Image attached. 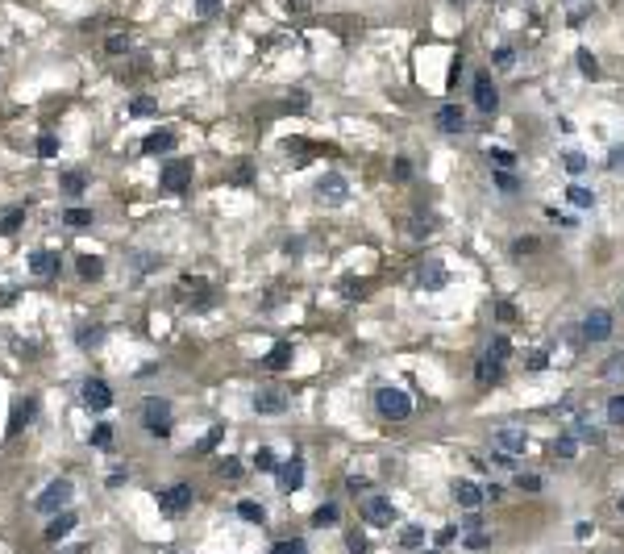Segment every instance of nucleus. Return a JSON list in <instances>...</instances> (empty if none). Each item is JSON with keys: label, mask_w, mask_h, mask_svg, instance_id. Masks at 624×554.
Returning <instances> with one entry per match:
<instances>
[{"label": "nucleus", "mask_w": 624, "mask_h": 554, "mask_svg": "<svg viewBox=\"0 0 624 554\" xmlns=\"http://www.w3.org/2000/svg\"><path fill=\"white\" fill-rule=\"evenodd\" d=\"M171 146H175V134H171V129H154V134H146V142H142L146 155H167Z\"/></svg>", "instance_id": "obj_18"}, {"label": "nucleus", "mask_w": 624, "mask_h": 554, "mask_svg": "<svg viewBox=\"0 0 624 554\" xmlns=\"http://www.w3.org/2000/svg\"><path fill=\"white\" fill-rule=\"evenodd\" d=\"M217 5H221V0H196V13H200V17H213Z\"/></svg>", "instance_id": "obj_49"}, {"label": "nucleus", "mask_w": 624, "mask_h": 554, "mask_svg": "<svg viewBox=\"0 0 624 554\" xmlns=\"http://www.w3.org/2000/svg\"><path fill=\"white\" fill-rule=\"evenodd\" d=\"M237 517H246V521H254V525H263V505H254V500H242V505H237Z\"/></svg>", "instance_id": "obj_27"}, {"label": "nucleus", "mask_w": 624, "mask_h": 554, "mask_svg": "<svg viewBox=\"0 0 624 554\" xmlns=\"http://www.w3.org/2000/svg\"><path fill=\"white\" fill-rule=\"evenodd\" d=\"M516 488L525 492V496H537V492H541V475H520V479H516Z\"/></svg>", "instance_id": "obj_37"}, {"label": "nucleus", "mask_w": 624, "mask_h": 554, "mask_svg": "<svg viewBox=\"0 0 624 554\" xmlns=\"http://www.w3.org/2000/svg\"><path fill=\"white\" fill-rule=\"evenodd\" d=\"M350 550H354V554H367V538H362V533H350Z\"/></svg>", "instance_id": "obj_51"}, {"label": "nucleus", "mask_w": 624, "mask_h": 554, "mask_svg": "<svg viewBox=\"0 0 624 554\" xmlns=\"http://www.w3.org/2000/svg\"><path fill=\"white\" fill-rule=\"evenodd\" d=\"M271 554H308V546H304L300 538H291V542H275Z\"/></svg>", "instance_id": "obj_31"}, {"label": "nucleus", "mask_w": 624, "mask_h": 554, "mask_svg": "<svg viewBox=\"0 0 624 554\" xmlns=\"http://www.w3.org/2000/svg\"><path fill=\"white\" fill-rule=\"evenodd\" d=\"M454 500H458L462 509H471V513H475L487 496H483V488H479L475 479H458V483H454Z\"/></svg>", "instance_id": "obj_10"}, {"label": "nucleus", "mask_w": 624, "mask_h": 554, "mask_svg": "<svg viewBox=\"0 0 624 554\" xmlns=\"http://www.w3.org/2000/svg\"><path fill=\"white\" fill-rule=\"evenodd\" d=\"M620 513H624V500H620Z\"/></svg>", "instance_id": "obj_57"}, {"label": "nucleus", "mask_w": 624, "mask_h": 554, "mask_svg": "<svg viewBox=\"0 0 624 554\" xmlns=\"http://www.w3.org/2000/svg\"><path fill=\"white\" fill-rule=\"evenodd\" d=\"M317 196H321V200H329V205H341V200L350 196V188H346V179H341V175H325V179H321V188H317Z\"/></svg>", "instance_id": "obj_17"}, {"label": "nucleus", "mask_w": 624, "mask_h": 554, "mask_svg": "<svg viewBox=\"0 0 624 554\" xmlns=\"http://www.w3.org/2000/svg\"><path fill=\"white\" fill-rule=\"evenodd\" d=\"M55 150H59L55 134H42V138H38V155H42V159H50V155H55Z\"/></svg>", "instance_id": "obj_40"}, {"label": "nucleus", "mask_w": 624, "mask_h": 554, "mask_svg": "<svg viewBox=\"0 0 624 554\" xmlns=\"http://www.w3.org/2000/svg\"><path fill=\"white\" fill-rule=\"evenodd\" d=\"M92 442H96V446H109V442H113V429H109V425H100V429L92 433Z\"/></svg>", "instance_id": "obj_50"}, {"label": "nucleus", "mask_w": 624, "mask_h": 554, "mask_svg": "<svg viewBox=\"0 0 624 554\" xmlns=\"http://www.w3.org/2000/svg\"><path fill=\"white\" fill-rule=\"evenodd\" d=\"M287 409V392L283 388H267L254 396V413H283Z\"/></svg>", "instance_id": "obj_13"}, {"label": "nucleus", "mask_w": 624, "mask_h": 554, "mask_svg": "<svg viewBox=\"0 0 624 554\" xmlns=\"http://www.w3.org/2000/svg\"><path fill=\"white\" fill-rule=\"evenodd\" d=\"M254 467H258V471H275V455H271L267 446H263V450L254 455Z\"/></svg>", "instance_id": "obj_41"}, {"label": "nucleus", "mask_w": 624, "mask_h": 554, "mask_svg": "<svg viewBox=\"0 0 624 554\" xmlns=\"http://www.w3.org/2000/svg\"><path fill=\"white\" fill-rule=\"evenodd\" d=\"M608 167H612V171H624V146H612V150H608Z\"/></svg>", "instance_id": "obj_46"}, {"label": "nucleus", "mask_w": 624, "mask_h": 554, "mask_svg": "<svg viewBox=\"0 0 624 554\" xmlns=\"http://www.w3.org/2000/svg\"><path fill=\"white\" fill-rule=\"evenodd\" d=\"M312 525H317V529H329V525H337V505H321L317 513H312Z\"/></svg>", "instance_id": "obj_25"}, {"label": "nucleus", "mask_w": 624, "mask_h": 554, "mask_svg": "<svg viewBox=\"0 0 624 554\" xmlns=\"http://www.w3.org/2000/svg\"><path fill=\"white\" fill-rule=\"evenodd\" d=\"M495 184H499V192H508V196L516 192V175H512V171H499V175H495Z\"/></svg>", "instance_id": "obj_47"}, {"label": "nucleus", "mask_w": 624, "mask_h": 554, "mask_svg": "<svg viewBox=\"0 0 624 554\" xmlns=\"http://www.w3.org/2000/svg\"><path fill=\"white\" fill-rule=\"evenodd\" d=\"M545 367H549L545 355H529V371H545Z\"/></svg>", "instance_id": "obj_52"}, {"label": "nucleus", "mask_w": 624, "mask_h": 554, "mask_svg": "<svg viewBox=\"0 0 624 554\" xmlns=\"http://www.w3.org/2000/svg\"><path fill=\"white\" fill-rule=\"evenodd\" d=\"M142 425H146V433H154V438H167V433H171V405H167V400H159V396H146V400H142Z\"/></svg>", "instance_id": "obj_1"}, {"label": "nucleus", "mask_w": 624, "mask_h": 554, "mask_svg": "<svg viewBox=\"0 0 624 554\" xmlns=\"http://www.w3.org/2000/svg\"><path fill=\"white\" fill-rule=\"evenodd\" d=\"M71 492H75V488H71L67 479H55V483H50L46 492H38L34 509H38V513H59V509L67 505V500H71Z\"/></svg>", "instance_id": "obj_4"}, {"label": "nucleus", "mask_w": 624, "mask_h": 554, "mask_svg": "<svg viewBox=\"0 0 624 554\" xmlns=\"http://www.w3.org/2000/svg\"><path fill=\"white\" fill-rule=\"evenodd\" d=\"M491 442H495V450H499V455H525V446H529V433L525 429H495L491 433Z\"/></svg>", "instance_id": "obj_5"}, {"label": "nucleus", "mask_w": 624, "mask_h": 554, "mask_svg": "<svg viewBox=\"0 0 624 554\" xmlns=\"http://www.w3.org/2000/svg\"><path fill=\"white\" fill-rule=\"evenodd\" d=\"M300 483H304V459L296 455L291 463L279 467V488H283V492H300Z\"/></svg>", "instance_id": "obj_16"}, {"label": "nucleus", "mask_w": 624, "mask_h": 554, "mask_svg": "<svg viewBox=\"0 0 624 554\" xmlns=\"http://www.w3.org/2000/svg\"><path fill=\"white\" fill-rule=\"evenodd\" d=\"M362 521L375 525V529H387L395 521V505L387 496H362Z\"/></svg>", "instance_id": "obj_3"}, {"label": "nucleus", "mask_w": 624, "mask_h": 554, "mask_svg": "<svg viewBox=\"0 0 624 554\" xmlns=\"http://www.w3.org/2000/svg\"><path fill=\"white\" fill-rule=\"evenodd\" d=\"M291 355H296V350H291V342H279V346L271 350V355H267V371H283V367L291 363Z\"/></svg>", "instance_id": "obj_21"}, {"label": "nucleus", "mask_w": 624, "mask_h": 554, "mask_svg": "<svg viewBox=\"0 0 624 554\" xmlns=\"http://www.w3.org/2000/svg\"><path fill=\"white\" fill-rule=\"evenodd\" d=\"M579 71H583V75H599V63H595L591 50H579Z\"/></svg>", "instance_id": "obj_38"}, {"label": "nucleus", "mask_w": 624, "mask_h": 554, "mask_svg": "<svg viewBox=\"0 0 624 554\" xmlns=\"http://www.w3.org/2000/svg\"><path fill=\"white\" fill-rule=\"evenodd\" d=\"M450 5H458V9H462V5H466V0H450Z\"/></svg>", "instance_id": "obj_55"}, {"label": "nucleus", "mask_w": 624, "mask_h": 554, "mask_svg": "<svg viewBox=\"0 0 624 554\" xmlns=\"http://www.w3.org/2000/svg\"><path fill=\"white\" fill-rule=\"evenodd\" d=\"M67 554H88V550H67Z\"/></svg>", "instance_id": "obj_56"}, {"label": "nucleus", "mask_w": 624, "mask_h": 554, "mask_svg": "<svg viewBox=\"0 0 624 554\" xmlns=\"http://www.w3.org/2000/svg\"><path fill=\"white\" fill-rule=\"evenodd\" d=\"M537 246H541L537 238H520V242L512 246V255H516V259H525V255H533V250H537Z\"/></svg>", "instance_id": "obj_39"}, {"label": "nucleus", "mask_w": 624, "mask_h": 554, "mask_svg": "<svg viewBox=\"0 0 624 554\" xmlns=\"http://www.w3.org/2000/svg\"><path fill=\"white\" fill-rule=\"evenodd\" d=\"M487 155H491V163H495L499 171H512V163H516V155H512V150H504V146H495V150H487Z\"/></svg>", "instance_id": "obj_28"}, {"label": "nucleus", "mask_w": 624, "mask_h": 554, "mask_svg": "<svg viewBox=\"0 0 624 554\" xmlns=\"http://www.w3.org/2000/svg\"><path fill=\"white\" fill-rule=\"evenodd\" d=\"M475 379L483 383V388H491V383H499L504 379V363H495V359H479V367H475Z\"/></svg>", "instance_id": "obj_19"}, {"label": "nucleus", "mask_w": 624, "mask_h": 554, "mask_svg": "<svg viewBox=\"0 0 624 554\" xmlns=\"http://www.w3.org/2000/svg\"><path fill=\"white\" fill-rule=\"evenodd\" d=\"M217 438H221V429H213V433H208V438L200 442V450H213V446H217Z\"/></svg>", "instance_id": "obj_54"}, {"label": "nucleus", "mask_w": 624, "mask_h": 554, "mask_svg": "<svg viewBox=\"0 0 624 554\" xmlns=\"http://www.w3.org/2000/svg\"><path fill=\"white\" fill-rule=\"evenodd\" d=\"M445 279H450V275H445V267H441L437 259H425V267L416 271V284H421L425 292H437V288H445Z\"/></svg>", "instance_id": "obj_12"}, {"label": "nucleus", "mask_w": 624, "mask_h": 554, "mask_svg": "<svg viewBox=\"0 0 624 554\" xmlns=\"http://www.w3.org/2000/svg\"><path fill=\"white\" fill-rule=\"evenodd\" d=\"M579 455V438L575 433H562L558 442H554V459H575Z\"/></svg>", "instance_id": "obj_22"}, {"label": "nucleus", "mask_w": 624, "mask_h": 554, "mask_svg": "<svg viewBox=\"0 0 624 554\" xmlns=\"http://www.w3.org/2000/svg\"><path fill=\"white\" fill-rule=\"evenodd\" d=\"M192 505V483H171L167 492H159V509L163 513H183Z\"/></svg>", "instance_id": "obj_8"}, {"label": "nucleus", "mask_w": 624, "mask_h": 554, "mask_svg": "<svg viewBox=\"0 0 624 554\" xmlns=\"http://www.w3.org/2000/svg\"><path fill=\"white\" fill-rule=\"evenodd\" d=\"M75 521H79L75 513H59L55 521H50V525H46V542H59V538H67V533L75 529Z\"/></svg>", "instance_id": "obj_20"}, {"label": "nucleus", "mask_w": 624, "mask_h": 554, "mask_svg": "<svg viewBox=\"0 0 624 554\" xmlns=\"http://www.w3.org/2000/svg\"><path fill=\"white\" fill-rule=\"evenodd\" d=\"M570 433H575V438H579V442H599V433H595V429H591V425H583V417H579V421H575V429H570Z\"/></svg>", "instance_id": "obj_42"}, {"label": "nucleus", "mask_w": 624, "mask_h": 554, "mask_svg": "<svg viewBox=\"0 0 624 554\" xmlns=\"http://www.w3.org/2000/svg\"><path fill=\"white\" fill-rule=\"evenodd\" d=\"M475 105H479V113H495V105H499V92H495L491 75H475Z\"/></svg>", "instance_id": "obj_11"}, {"label": "nucleus", "mask_w": 624, "mask_h": 554, "mask_svg": "<svg viewBox=\"0 0 624 554\" xmlns=\"http://www.w3.org/2000/svg\"><path fill=\"white\" fill-rule=\"evenodd\" d=\"M508 350H512V342H508V338H491V346H487V359L504 363V359H508Z\"/></svg>", "instance_id": "obj_29"}, {"label": "nucleus", "mask_w": 624, "mask_h": 554, "mask_svg": "<svg viewBox=\"0 0 624 554\" xmlns=\"http://www.w3.org/2000/svg\"><path fill=\"white\" fill-rule=\"evenodd\" d=\"M566 196H570V205H579V209H591V205H595V196H591L583 184H570V188H566Z\"/></svg>", "instance_id": "obj_24"}, {"label": "nucleus", "mask_w": 624, "mask_h": 554, "mask_svg": "<svg viewBox=\"0 0 624 554\" xmlns=\"http://www.w3.org/2000/svg\"><path fill=\"white\" fill-rule=\"evenodd\" d=\"M583 338H587V342H608V338H612V313L591 309V313L583 317Z\"/></svg>", "instance_id": "obj_7"}, {"label": "nucleus", "mask_w": 624, "mask_h": 554, "mask_svg": "<svg viewBox=\"0 0 624 554\" xmlns=\"http://www.w3.org/2000/svg\"><path fill=\"white\" fill-rule=\"evenodd\" d=\"M63 188H67L71 196H79V192H83V175H79V171H71V175H63Z\"/></svg>", "instance_id": "obj_44"}, {"label": "nucleus", "mask_w": 624, "mask_h": 554, "mask_svg": "<svg viewBox=\"0 0 624 554\" xmlns=\"http://www.w3.org/2000/svg\"><path fill=\"white\" fill-rule=\"evenodd\" d=\"M67 225H75V229H83V225H92V213L88 209H67V217H63Z\"/></svg>", "instance_id": "obj_35"}, {"label": "nucleus", "mask_w": 624, "mask_h": 554, "mask_svg": "<svg viewBox=\"0 0 624 554\" xmlns=\"http://www.w3.org/2000/svg\"><path fill=\"white\" fill-rule=\"evenodd\" d=\"M154 109H159V105H154L150 96H133V100H129V113H138V117H146V113H154Z\"/></svg>", "instance_id": "obj_34"}, {"label": "nucleus", "mask_w": 624, "mask_h": 554, "mask_svg": "<svg viewBox=\"0 0 624 554\" xmlns=\"http://www.w3.org/2000/svg\"><path fill=\"white\" fill-rule=\"evenodd\" d=\"M454 538H458V529H441V533H437V546H450Z\"/></svg>", "instance_id": "obj_53"}, {"label": "nucleus", "mask_w": 624, "mask_h": 554, "mask_svg": "<svg viewBox=\"0 0 624 554\" xmlns=\"http://www.w3.org/2000/svg\"><path fill=\"white\" fill-rule=\"evenodd\" d=\"M79 275H83V279H100V275H104V263H100L96 255H79Z\"/></svg>", "instance_id": "obj_23"}, {"label": "nucleus", "mask_w": 624, "mask_h": 554, "mask_svg": "<svg viewBox=\"0 0 624 554\" xmlns=\"http://www.w3.org/2000/svg\"><path fill=\"white\" fill-rule=\"evenodd\" d=\"M421 542H425V529H421V525H408V529H400V546H404V550H416Z\"/></svg>", "instance_id": "obj_26"}, {"label": "nucleus", "mask_w": 624, "mask_h": 554, "mask_svg": "<svg viewBox=\"0 0 624 554\" xmlns=\"http://www.w3.org/2000/svg\"><path fill=\"white\" fill-rule=\"evenodd\" d=\"M104 46H109V55H125V50H129V38H125V34H113Z\"/></svg>", "instance_id": "obj_43"}, {"label": "nucleus", "mask_w": 624, "mask_h": 554, "mask_svg": "<svg viewBox=\"0 0 624 554\" xmlns=\"http://www.w3.org/2000/svg\"><path fill=\"white\" fill-rule=\"evenodd\" d=\"M29 271H34L38 279L59 275V255H55V250H34V255H29Z\"/></svg>", "instance_id": "obj_14"}, {"label": "nucleus", "mask_w": 624, "mask_h": 554, "mask_svg": "<svg viewBox=\"0 0 624 554\" xmlns=\"http://www.w3.org/2000/svg\"><path fill=\"white\" fill-rule=\"evenodd\" d=\"M437 129H441V134H462V129H466V113H462L458 105L437 109Z\"/></svg>", "instance_id": "obj_15"}, {"label": "nucleus", "mask_w": 624, "mask_h": 554, "mask_svg": "<svg viewBox=\"0 0 624 554\" xmlns=\"http://www.w3.org/2000/svg\"><path fill=\"white\" fill-rule=\"evenodd\" d=\"M425 554H437V550H425Z\"/></svg>", "instance_id": "obj_58"}, {"label": "nucleus", "mask_w": 624, "mask_h": 554, "mask_svg": "<svg viewBox=\"0 0 624 554\" xmlns=\"http://www.w3.org/2000/svg\"><path fill=\"white\" fill-rule=\"evenodd\" d=\"M562 163H566V171H570V175H579V171H587V159L579 155V150H566V159H562Z\"/></svg>", "instance_id": "obj_33"}, {"label": "nucleus", "mask_w": 624, "mask_h": 554, "mask_svg": "<svg viewBox=\"0 0 624 554\" xmlns=\"http://www.w3.org/2000/svg\"><path fill=\"white\" fill-rule=\"evenodd\" d=\"M495 317L499 321H516V309L508 305V300H495Z\"/></svg>", "instance_id": "obj_48"}, {"label": "nucleus", "mask_w": 624, "mask_h": 554, "mask_svg": "<svg viewBox=\"0 0 624 554\" xmlns=\"http://www.w3.org/2000/svg\"><path fill=\"white\" fill-rule=\"evenodd\" d=\"M163 188H167V192H187V188H192V163L171 159V163L163 167Z\"/></svg>", "instance_id": "obj_6"}, {"label": "nucleus", "mask_w": 624, "mask_h": 554, "mask_svg": "<svg viewBox=\"0 0 624 554\" xmlns=\"http://www.w3.org/2000/svg\"><path fill=\"white\" fill-rule=\"evenodd\" d=\"M29 413H34V405H17V409H13V425H9V433H17L21 425H29Z\"/></svg>", "instance_id": "obj_36"}, {"label": "nucleus", "mask_w": 624, "mask_h": 554, "mask_svg": "<svg viewBox=\"0 0 624 554\" xmlns=\"http://www.w3.org/2000/svg\"><path fill=\"white\" fill-rule=\"evenodd\" d=\"M21 221H25V209H9V213H5V221H0V229H5V234H17V229H21Z\"/></svg>", "instance_id": "obj_30"}, {"label": "nucleus", "mask_w": 624, "mask_h": 554, "mask_svg": "<svg viewBox=\"0 0 624 554\" xmlns=\"http://www.w3.org/2000/svg\"><path fill=\"white\" fill-rule=\"evenodd\" d=\"M375 405H379V413H383L387 421H408V417H412V400H408V392H400V388H379V392H375Z\"/></svg>", "instance_id": "obj_2"}, {"label": "nucleus", "mask_w": 624, "mask_h": 554, "mask_svg": "<svg viewBox=\"0 0 624 554\" xmlns=\"http://www.w3.org/2000/svg\"><path fill=\"white\" fill-rule=\"evenodd\" d=\"M512 63H516V55H512L508 46H499V50H495V67H499V71H508Z\"/></svg>", "instance_id": "obj_45"}, {"label": "nucleus", "mask_w": 624, "mask_h": 554, "mask_svg": "<svg viewBox=\"0 0 624 554\" xmlns=\"http://www.w3.org/2000/svg\"><path fill=\"white\" fill-rule=\"evenodd\" d=\"M79 396H83V405H88L92 413H104V409L113 405V392H109V383H104V379H88Z\"/></svg>", "instance_id": "obj_9"}, {"label": "nucleus", "mask_w": 624, "mask_h": 554, "mask_svg": "<svg viewBox=\"0 0 624 554\" xmlns=\"http://www.w3.org/2000/svg\"><path fill=\"white\" fill-rule=\"evenodd\" d=\"M608 421H612V425H624V396H612V400H608Z\"/></svg>", "instance_id": "obj_32"}]
</instances>
